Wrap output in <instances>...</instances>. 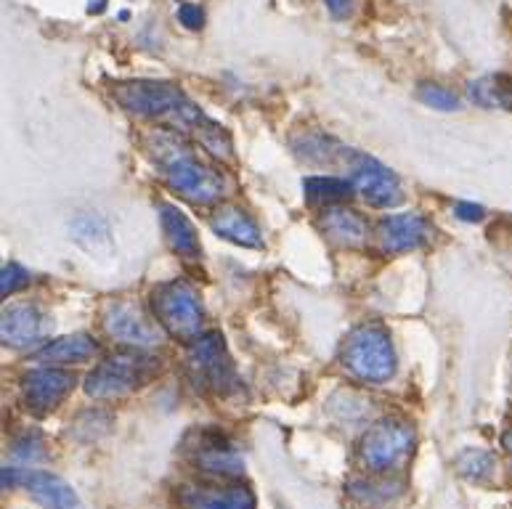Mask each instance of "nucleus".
Wrapping results in <instances>:
<instances>
[{
	"instance_id": "1",
	"label": "nucleus",
	"mask_w": 512,
	"mask_h": 509,
	"mask_svg": "<svg viewBox=\"0 0 512 509\" xmlns=\"http://www.w3.org/2000/svg\"><path fill=\"white\" fill-rule=\"evenodd\" d=\"M112 96L133 117L184 133L218 160H234L229 133L218 122L210 120L176 83H165V80L115 83Z\"/></svg>"
},
{
	"instance_id": "2",
	"label": "nucleus",
	"mask_w": 512,
	"mask_h": 509,
	"mask_svg": "<svg viewBox=\"0 0 512 509\" xmlns=\"http://www.w3.org/2000/svg\"><path fill=\"white\" fill-rule=\"evenodd\" d=\"M144 152L168 186L189 205H218L229 194V178L199 157L197 144L178 130L154 125L144 136Z\"/></svg>"
},
{
	"instance_id": "3",
	"label": "nucleus",
	"mask_w": 512,
	"mask_h": 509,
	"mask_svg": "<svg viewBox=\"0 0 512 509\" xmlns=\"http://www.w3.org/2000/svg\"><path fill=\"white\" fill-rule=\"evenodd\" d=\"M340 364L353 380L383 385L396 374V348L383 324H359L340 345Z\"/></svg>"
},
{
	"instance_id": "4",
	"label": "nucleus",
	"mask_w": 512,
	"mask_h": 509,
	"mask_svg": "<svg viewBox=\"0 0 512 509\" xmlns=\"http://www.w3.org/2000/svg\"><path fill=\"white\" fill-rule=\"evenodd\" d=\"M160 372V358L146 353H117L101 361L85 380V393L96 401H117L146 388Z\"/></svg>"
},
{
	"instance_id": "5",
	"label": "nucleus",
	"mask_w": 512,
	"mask_h": 509,
	"mask_svg": "<svg viewBox=\"0 0 512 509\" xmlns=\"http://www.w3.org/2000/svg\"><path fill=\"white\" fill-rule=\"evenodd\" d=\"M152 311L165 335L176 340L194 342L205 335V305L189 282L160 284L152 292Z\"/></svg>"
},
{
	"instance_id": "6",
	"label": "nucleus",
	"mask_w": 512,
	"mask_h": 509,
	"mask_svg": "<svg viewBox=\"0 0 512 509\" xmlns=\"http://www.w3.org/2000/svg\"><path fill=\"white\" fill-rule=\"evenodd\" d=\"M186 372L194 388L207 396H229L239 388L237 369L218 332L202 335L186 350Z\"/></svg>"
},
{
	"instance_id": "7",
	"label": "nucleus",
	"mask_w": 512,
	"mask_h": 509,
	"mask_svg": "<svg viewBox=\"0 0 512 509\" xmlns=\"http://www.w3.org/2000/svg\"><path fill=\"white\" fill-rule=\"evenodd\" d=\"M414 427L404 419H380L361 438V462L372 472L396 470L412 456Z\"/></svg>"
},
{
	"instance_id": "8",
	"label": "nucleus",
	"mask_w": 512,
	"mask_h": 509,
	"mask_svg": "<svg viewBox=\"0 0 512 509\" xmlns=\"http://www.w3.org/2000/svg\"><path fill=\"white\" fill-rule=\"evenodd\" d=\"M345 162H348V170H351L353 189L367 205L390 210V207H398L404 202L401 181H398L393 170L385 168L383 162L359 152L345 154Z\"/></svg>"
},
{
	"instance_id": "9",
	"label": "nucleus",
	"mask_w": 512,
	"mask_h": 509,
	"mask_svg": "<svg viewBox=\"0 0 512 509\" xmlns=\"http://www.w3.org/2000/svg\"><path fill=\"white\" fill-rule=\"evenodd\" d=\"M104 329L112 340L130 345L133 350H146L160 345L165 337V329L160 321L149 319L141 305L130 300H112L104 311Z\"/></svg>"
},
{
	"instance_id": "10",
	"label": "nucleus",
	"mask_w": 512,
	"mask_h": 509,
	"mask_svg": "<svg viewBox=\"0 0 512 509\" xmlns=\"http://www.w3.org/2000/svg\"><path fill=\"white\" fill-rule=\"evenodd\" d=\"M3 488H24L46 509H83L75 491L51 472L24 470V467H6L3 470Z\"/></svg>"
},
{
	"instance_id": "11",
	"label": "nucleus",
	"mask_w": 512,
	"mask_h": 509,
	"mask_svg": "<svg viewBox=\"0 0 512 509\" xmlns=\"http://www.w3.org/2000/svg\"><path fill=\"white\" fill-rule=\"evenodd\" d=\"M75 388V377L59 366H40L22 380L24 406L35 417H46L64 401Z\"/></svg>"
},
{
	"instance_id": "12",
	"label": "nucleus",
	"mask_w": 512,
	"mask_h": 509,
	"mask_svg": "<svg viewBox=\"0 0 512 509\" xmlns=\"http://www.w3.org/2000/svg\"><path fill=\"white\" fill-rule=\"evenodd\" d=\"M46 313L35 303H14L3 308V321H0V340L8 348H32L43 342L48 335Z\"/></svg>"
},
{
	"instance_id": "13",
	"label": "nucleus",
	"mask_w": 512,
	"mask_h": 509,
	"mask_svg": "<svg viewBox=\"0 0 512 509\" xmlns=\"http://www.w3.org/2000/svg\"><path fill=\"white\" fill-rule=\"evenodd\" d=\"M430 236H433V228L422 215H390L380 223V242H383V250L390 252V255L420 250L430 242Z\"/></svg>"
},
{
	"instance_id": "14",
	"label": "nucleus",
	"mask_w": 512,
	"mask_h": 509,
	"mask_svg": "<svg viewBox=\"0 0 512 509\" xmlns=\"http://www.w3.org/2000/svg\"><path fill=\"white\" fill-rule=\"evenodd\" d=\"M319 228L329 242L337 244V247H345V250H361L369 242L367 221L359 213H353L351 207H324Z\"/></svg>"
},
{
	"instance_id": "15",
	"label": "nucleus",
	"mask_w": 512,
	"mask_h": 509,
	"mask_svg": "<svg viewBox=\"0 0 512 509\" xmlns=\"http://www.w3.org/2000/svg\"><path fill=\"white\" fill-rule=\"evenodd\" d=\"M184 509H255V496L245 486H194L181 491Z\"/></svg>"
},
{
	"instance_id": "16",
	"label": "nucleus",
	"mask_w": 512,
	"mask_h": 509,
	"mask_svg": "<svg viewBox=\"0 0 512 509\" xmlns=\"http://www.w3.org/2000/svg\"><path fill=\"white\" fill-rule=\"evenodd\" d=\"M210 226L221 239L231 244H239V247H250V250H258L263 247V236H260L258 223L239 207H218L210 218Z\"/></svg>"
},
{
	"instance_id": "17",
	"label": "nucleus",
	"mask_w": 512,
	"mask_h": 509,
	"mask_svg": "<svg viewBox=\"0 0 512 509\" xmlns=\"http://www.w3.org/2000/svg\"><path fill=\"white\" fill-rule=\"evenodd\" d=\"M101 348L99 342L93 340L91 335H69L62 340H54L43 345L35 353V361L43 366H67V364H85L99 356Z\"/></svg>"
},
{
	"instance_id": "18",
	"label": "nucleus",
	"mask_w": 512,
	"mask_h": 509,
	"mask_svg": "<svg viewBox=\"0 0 512 509\" xmlns=\"http://www.w3.org/2000/svg\"><path fill=\"white\" fill-rule=\"evenodd\" d=\"M160 221H162V231H165V236H168V244L178 252V255H181V258L186 260L199 258L202 247H199L197 228H194V223L189 221V218H186L176 205H168V202L160 205Z\"/></svg>"
},
{
	"instance_id": "19",
	"label": "nucleus",
	"mask_w": 512,
	"mask_h": 509,
	"mask_svg": "<svg viewBox=\"0 0 512 509\" xmlns=\"http://www.w3.org/2000/svg\"><path fill=\"white\" fill-rule=\"evenodd\" d=\"M470 99L489 109H512V80L505 75H489L470 83Z\"/></svg>"
},
{
	"instance_id": "20",
	"label": "nucleus",
	"mask_w": 512,
	"mask_h": 509,
	"mask_svg": "<svg viewBox=\"0 0 512 509\" xmlns=\"http://www.w3.org/2000/svg\"><path fill=\"white\" fill-rule=\"evenodd\" d=\"M303 189H306V199L311 202V205H324V207L343 205L345 199L351 197L353 191H356L351 181H343V178H329V175L306 178Z\"/></svg>"
},
{
	"instance_id": "21",
	"label": "nucleus",
	"mask_w": 512,
	"mask_h": 509,
	"mask_svg": "<svg viewBox=\"0 0 512 509\" xmlns=\"http://www.w3.org/2000/svg\"><path fill=\"white\" fill-rule=\"evenodd\" d=\"M420 101L422 104H428V107L438 109V112H454V109H459L457 93L436 83L420 85Z\"/></svg>"
},
{
	"instance_id": "22",
	"label": "nucleus",
	"mask_w": 512,
	"mask_h": 509,
	"mask_svg": "<svg viewBox=\"0 0 512 509\" xmlns=\"http://www.w3.org/2000/svg\"><path fill=\"white\" fill-rule=\"evenodd\" d=\"M27 284H30V274H27L22 266L8 263V266L3 268V274H0V295L3 297L16 295V292L27 287Z\"/></svg>"
},
{
	"instance_id": "23",
	"label": "nucleus",
	"mask_w": 512,
	"mask_h": 509,
	"mask_svg": "<svg viewBox=\"0 0 512 509\" xmlns=\"http://www.w3.org/2000/svg\"><path fill=\"white\" fill-rule=\"evenodd\" d=\"M465 464H470L473 470H467L473 478H481V472H486L489 475L491 472V456L489 454H481V451H467L462 459H459V467H465Z\"/></svg>"
},
{
	"instance_id": "24",
	"label": "nucleus",
	"mask_w": 512,
	"mask_h": 509,
	"mask_svg": "<svg viewBox=\"0 0 512 509\" xmlns=\"http://www.w3.org/2000/svg\"><path fill=\"white\" fill-rule=\"evenodd\" d=\"M178 19H181L184 27H189V30H199L202 22H205V14H202V8L194 6V3H184V6L178 8Z\"/></svg>"
},
{
	"instance_id": "25",
	"label": "nucleus",
	"mask_w": 512,
	"mask_h": 509,
	"mask_svg": "<svg viewBox=\"0 0 512 509\" xmlns=\"http://www.w3.org/2000/svg\"><path fill=\"white\" fill-rule=\"evenodd\" d=\"M457 218H459V221H467V223L483 221V207L481 205H470V202H459Z\"/></svg>"
},
{
	"instance_id": "26",
	"label": "nucleus",
	"mask_w": 512,
	"mask_h": 509,
	"mask_svg": "<svg viewBox=\"0 0 512 509\" xmlns=\"http://www.w3.org/2000/svg\"><path fill=\"white\" fill-rule=\"evenodd\" d=\"M324 3H327V8L337 16V19L351 14V0H324Z\"/></svg>"
},
{
	"instance_id": "27",
	"label": "nucleus",
	"mask_w": 512,
	"mask_h": 509,
	"mask_svg": "<svg viewBox=\"0 0 512 509\" xmlns=\"http://www.w3.org/2000/svg\"><path fill=\"white\" fill-rule=\"evenodd\" d=\"M101 8H104V0H96L93 6H88V11H93V14H96V11H101Z\"/></svg>"
},
{
	"instance_id": "28",
	"label": "nucleus",
	"mask_w": 512,
	"mask_h": 509,
	"mask_svg": "<svg viewBox=\"0 0 512 509\" xmlns=\"http://www.w3.org/2000/svg\"><path fill=\"white\" fill-rule=\"evenodd\" d=\"M507 449H510V451H512V433H510V435H507Z\"/></svg>"
}]
</instances>
